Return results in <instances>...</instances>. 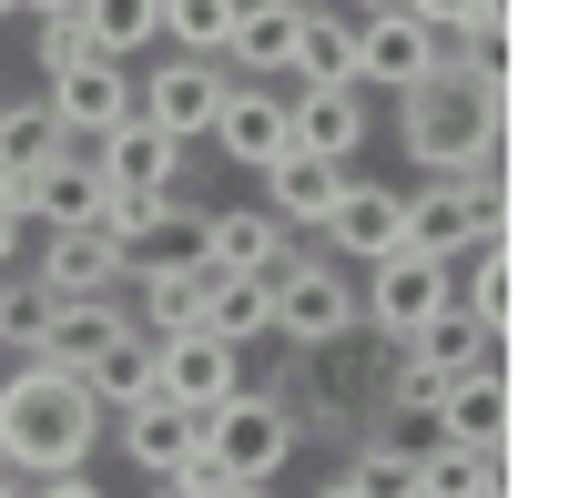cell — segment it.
Returning <instances> with one entry per match:
<instances>
[{
	"label": "cell",
	"mask_w": 569,
	"mask_h": 498,
	"mask_svg": "<svg viewBox=\"0 0 569 498\" xmlns=\"http://www.w3.org/2000/svg\"><path fill=\"white\" fill-rule=\"evenodd\" d=\"M102 448V407L71 367H11L0 377V468L11 478H61V468H92Z\"/></svg>",
	"instance_id": "obj_1"
},
{
	"label": "cell",
	"mask_w": 569,
	"mask_h": 498,
	"mask_svg": "<svg viewBox=\"0 0 569 498\" xmlns=\"http://www.w3.org/2000/svg\"><path fill=\"white\" fill-rule=\"evenodd\" d=\"M397 142L417 173H458V183H498V92L427 71L417 92H397Z\"/></svg>",
	"instance_id": "obj_2"
},
{
	"label": "cell",
	"mask_w": 569,
	"mask_h": 498,
	"mask_svg": "<svg viewBox=\"0 0 569 498\" xmlns=\"http://www.w3.org/2000/svg\"><path fill=\"white\" fill-rule=\"evenodd\" d=\"M296 448H306V417H296L284 387H234L224 407H203V427H193V458L224 488H264Z\"/></svg>",
	"instance_id": "obj_3"
},
{
	"label": "cell",
	"mask_w": 569,
	"mask_h": 498,
	"mask_svg": "<svg viewBox=\"0 0 569 498\" xmlns=\"http://www.w3.org/2000/svg\"><path fill=\"white\" fill-rule=\"evenodd\" d=\"M509 225V183H458V173H427L417 193H397V245L407 255H438L458 265L478 235Z\"/></svg>",
	"instance_id": "obj_4"
},
{
	"label": "cell",
	"mask_w": 569,
	"mask_h": 498,
	"mask_svg": "<svg viewBox=\"0 0 569 498\" xmlns=\"http://www.w3.org/2000/svg\"><path fill=\"white\" fill-rule=\"evenodd\" d=\"M264 296H274V346H296V356L356 336V275L336 255H284L264 275Z\"/></svg>",
	"instance_id": "obj_5"
},
{
	"label": "cell",
	"mask_w": 569,
	"mask_h": 498,
	"mask_svg": "<svg viewBox=\"0 0 569 498\" xmlns=\"http://www.w3.org/2000/svg\"><path fill=\"white\" fill-rule=\"evenodd\" d=\"M356 316H367L377 346H417L427 326L448 316V265H438V255H407V245L377 255L367 285H356Z\"/></svg>",
	"instance_id": "obj_6"
},
{
	"label": "cell",
	"mask_w": 569,
	"mask_h": 498,
	"mask_svg": "<svg viewBox=\"0 0 569 498\" xmlns=\"http://www.w3.org/2000/svg\"><path fill=\"white\" fill-rule=\"evenodd\" d=\"M11 193V213L21 225H41V235H71V225H102V163H92V142H61V153L41 163V173H21V183H0Z\"/></svg>",
	"instance_id": "obj_7"
},
{
	"label": "cell",
	"mask_w": 569,
	"mask_h": 498,
	"mask_svg": "<svg viewBox=\"0 0 569 498\" xmlns=\"http://www.w3.org/2000/svg\"><path fill=\"white\" fill-rule=\"evenodd\" d=\"M41 102H51V122H61L71 142H102L112 122H132V61H112V51H82V61L41 71Z\"/></svg>",
	"instance_id": "obj_8"
},
{
	"label": "cell",
	"mask_w": 569,
	"mask_h": 498,
	"mask_svg": "<svg viewBox=\"0 0 569 498\" xmlns=\"http://www.w3.org/2000/svg\"><path fill=\"white\" fill-rule=\"evenodd\" d=\"M224 92H234V71L183 51V61H163V71H142V82H132V112L153 122V132H173V142H203L213 112H224Z\"/></svg>",
	"instance_id": "obj_9"
},
{
	"label": "cell",
	"mask_w": 569,
	"mask_h": 498,
	"mask_svg": "<svg viewBox=\"0 0 569 498\" xmlns=\"http://www.w3.org/2000/svg\"><path fill=\"white\" fill-rule=\"evenodd\" d=\"M153 387L173 397V407H224L234 387H244V346H224V336H203V326H183V336H153Z\"/></svg>",
	"instance_id": "obj_10"
},
{
	"label": "cell",
	"mask_w": 569,
	"mask_h": 498,
	"mask_svg": "<svg viewBox=\"0 0 569 498\" xmlns=\"http://www.w3.org/2000/svg\"><path fill=\"white\" fill-rule=\"evenodd\" d=\"M284 102H296V82H234L203 142H213V153H224V163L264 173V163H284V153H296V142H284Z\"/></svg>",
	"instance_id": "obj_11"
},
{
	"label": "cell",
	"mask_w": 569,
	"mask_h": 498,
	"mask_svg": "<svg viewBox=\"0 0 569 498\" xmlns=\"http://www.w3.org/2000/svg\"><path fill=\"white\" fill-rule=\"evenodd\" d=\"M438 71V31L407 11H367L356 21V92H417Z\"/></svg>",
	"instance_id": "obj_12"
},
{
	"label": "cell",
	"mask_w": 569,
	"mask_h": 498,
	"mask_svg": "<svg viewBox=\"0 0 569 498\" xmlns=\"http://www.w3.org/2000/svg\"><path fill=\"white\" fill-rule=\"evenodd\" d=\"M284 142L316 153V163H356V153H367V92H356V82L306 92L296 82V102H284Z\"/></svg>",
	"instance_id": "obj_13"
},
{
	"label": "cell",
	"mask_w": 569,
	"mask_h": 498,
	"mask_svg": "<svg viewBox=\"0 0 569 498\" xmlns=\"http://www.w3.org/2000/svg\"><path fill=\"white\" fill-rule=\"evenodd\" d=\"M31 275H41V296H51V306H61V296H112V285L132 275V255H122L102 225H71V235H41Z\"/></svg>",
	"instance_id": "obj_14"
},
{
	"label": "cell",
	"mask_w": 569,
	"mask_h": 498,
	"mask_svg": "<svg viewBox=\"0 0 569 498\" xmlns=\"http://www.w3.org/2000/svg\"><path fill=\"white\" fill-rule=\"evenodd\" d=\"M102 427L122 438V458H132L142 478H173V468L193 458V427H203V417H193V407H173V397L153 387V397H132V407H122V417H102Z\"/></svg>",
	"instance_id": "obj_15"
},
{
	"label": "cell",
	"mask_w": 569,
	"mask_h": 498,
	"mask_svg": "<svg viewBox=\"0 0 569 498\" xmlns=\"http://www.w3.org/2000/svg\"><path fill=\"white\" fill-rule=\"evenodd\" d=\"M193 255L213 275H274L296 245H284V225H274L264 203H234V213H203V225H193Z\"/></svg>",
	"instance_id": "obj_16"
},
{
	"label": "cell",
	"mask_w": 569,
	"mask_h": 498,
	"mask_svg": "<svg viewBox=\"0 0 569 498\" xmlns=\"http://www.w3.org/2000/svg\"><path fill=\"white\" fill-rule=\"evenodd\" d=\"M316 235H326V255H336V265H346V255H367V265H377V255H397V183L346 173V193L326 203V225H316Z\"/></svg>",
	"instance_id": "obj_17"
},
{
	"label": "cell",
	"mask_w": 569,
	"mask_h": 498,
	"mask_svg": "<svg viewBox=\"0 0 569 498\" xmlns=\"http://www.w3.org/2000/svg\"><path fill=\"white\" fill-rule=\"evenodd\" d=\"M296 11L306 0H244L234 31H224V71L234 82H284V61H296Z\"/></svg>",
	"instance_id": "obj_18"
},
{
	"label": "cell",
	"mask_w": 569,
	"mask_h": 498,
	"mask_svg": "<svg viewBox=\"0 0 569 498\" xmlns=\"http://www.w3.org/2000/svg\"><path fill=\"white\" fill-rule=\"evenodd\" d=\"M132 296H142V336H183L203 316V255H132Z\"/></svg>",
	"instance_id": "obj_19"
},
{
	"label": "cell",
	"mask_w": 569,
	"mask_h": 498,
	"mask_svg": "<svg viewBox=\"0 0 569 498\" xmlns=\"http://www.w3.org/2000/svg\"><path fill=\"white\" fill-rule=\"evenodd\" d=\"M122 326H132V316H122L112 296H61L31 356H41V367H71V377H82V367H92V356H102V346H112Z\"/></svg>",
	"instance_id": "obj_20"
},
{
	"label": "cell",
	"mask_w": 569,
	"mask_h": 498,
	"mask_svg": "<svg viewBox=\"0 0 569 498\" xmlns=\"http://www.w3.org/2000/svg\"><path fill=\"white\" fill-rule=\"evenodd\" d=\"M92 163H102V183H142V193H163L173 173H183V142L173 132H153V122H112L102 142H92Z\"/></svg>",
	"instance_id": "obj_21"
},
{
	"label": "cell",
	"mask_w": 569,
	"mask_h": 498,
	"mask_svg": "<svg viewBox=\"0 0 569 498\" xmlns=\"http://www.w3.org/2000/svg\"><path fill=\"white\" fill-rule=\"evenodd\" d=\"M438 438H468V448H498L509 438V377L498 367H468L438 387Z\"/></svg>",
	"instance_id": "obj_22"
},
{
	"label": "cell",
	"mask_w": 569,
	"mask_h": 498,
	"mask_svg": "<svg viewBox=\"0 0 569 498\" xmlns=\"http://www.w3.org/2000/svg\"><path fill=\"white\" fill-rule=\"evenodd\" d=\"M346 193V163H316V153H284V163H264V213L284 235L296 225H326V203Z\"/></svg>",
	"instance_id": "obj_23"
},
{
	"label": "cell",
	"mask_w": 569,
	"mask_h": 498,
	"mask_svg": "<svg viewBox=\"0 0 569 498\" xmlns=\"http://www.w3.org/2000/svg\"><path fill=\"white\" fill-rule=\"evenodd\" d=\"M203 336H224V346H264L274 336V296H264V275H213L203 265Z\"/></svg>",
	"instance_id": "obj_24"
},
{
	"label": "cell",
	"mask_w": 569,
	"mask_h": 498,
	"mask_svg": "<svg viewBox=\"0 0 569 498\" xmlns=\"http://www.w3.org/2000/svg\"><path fill=\"white\" fill-rule=\"evenodd\" d=\"M498 488H509L498 448H468V438H427L417 448V498H498Z\"/></svg>",
	"instance_id": "obj_25"
},
{
	"label": "cell",
	"mask_w": 569,
	"mask_h": 498,
	"mask_svg": "<svg viewBox=\"0 0 569 498\" xmlns=\"http://www.w3.org/2000/svg\"><path fill=\"white\" fill-rule=\"evenodd\" d=\"M284 82H306V92L356 82V21L346 11H296V61H284Z\"/></svg>",
	"instance_id": "obj_26"
},
{
	"label": "cell",
	"mask_w": 569,
	"mask_h": 498,
	"mask_svg": "<svg viewBox=\"0 0 569 498\" xmlns=\"http://www.w3.org/2000/svg\"><path fill=\"white\" fill-rule=\"evenodd\" d=\"M61 122H51V102L41 92H0V183H21V173H41L51 153H61Z\"/></svg>",
	"instance_id": "obj_27"
},
{
	"label": "cell",
	"mask_w": 569,
	"mask_h": 498,
	"mask_svg": "<svg viewBox=\"0 0 569 498\" xmlns=\"http://www.w3.org/2000/svg\"><path fill=\"white\" fill-rule=\"evenodd\" d=\"M82 387H92V407H102V417H112V407H132V397H153V336L122 326V336L92 356V367H82Z\"/></svg>",
	"instance_id": "obj_28"
},
{
	"label": "cell",
	"mask_w": 569,
	"mask_h": 498,
	"mask_svg": "<svg viewBox=\"0 0 569 498\" xmlns=\"http://www.w3.org/2000/svg\"><path fill=\"white\" fill-rule=\"evenodd\" d=\"M71 21H82V41H92V51L132 61L142 41H163V0H71Z\"/></svg>",
	"instance_id": "obj_29"
},
{
	"label": "cell",
	"mask_w": 569,
	"mask_h": 498,
	"mask_svg": "<svg viewBox=\"0 0 569 498\" xmlns=\"http://www.w3.org/2000/svg\"><path fill=\"white\" fill-rule=\"evenodd\" d=\"M417 356H427V367H438V377H468V367H498V336H488V326H468V316L448 306L438 326L417 336Z\"/></svg>",
	"instance_id": "obj_30"
},
{
	"label": "cell",
	"mask_w": 569,
	"mask_h": 498,
	"mask_svg": "<svg viewBox=\"0 0 569 498\" xmlns=\"http://www.w3.org/2000/svg\"><path fill=\"white\" fill-rule=\"evenodd\" d=\"M234 11H244V0H163V41H183L193 61H224Z\"/></svg>",
	"instance_id": "obj_31"
},
{
	"label": "cell",
	"mask_w": 569,
	"mask_h": 498,
	"mask_svg": "<svg viewBox=\"0 0 569 498\" xmlns=\"http://www.w3.org/2000/svg\"><path fill=\"white\" fill-rule=\"evenodd\" d=\"M41 326H51V296H41V275L31 265H11V275H0V346H41Z\"/></svg>",
	"instance_id": "obj_32"
},
{
	"label": "cell",
	"mask_w": 569,
	"mask_h": 498,
	"mask_svg": "<svg viewBox=\"0 0 569 498\" xmlns=\"http://www.w3.org/2000/svg\"><path fill=\"white\" fill-rule=\"evenodd\" d=\"M346 488H356V498H417V458L387 448V438H367V448H356V468H346Z\"/></svg>",
	"instance_id": "obj_33"
},
{
	"label": "cell",
	"mask_w": 569,
	"mask_h": 498,
	"mask_svg": "<svg viewBox=\"0 0 569 498\" xmlns=\"http://www.w3.org/2000/svg\"><path fill=\"white\" fill-rule=\"evenodd\" d=\"M92 41H82V21H71V11H31V61L41 71H61V61H82Z\"/></svg>",
	"instance_id": "obj_34"
},
{
	"label": "cell",
	"mask_w": 569,
	"mask_h": 498,
	"mask_svg": "<svg viewBox=\"0 0 569 498\" xmlns=\"http://www.w3.org/2000/svg\"><path fill=\"white\" fill-rule=\"evenodd\" d=\"M397 11H407V21H427V31H438V41H448V31H468V21H488V11H498V0H397Z\"/></svg>",
	"instance_id": "obj_35"
},
{
	"label": "cell",
	"mask_w": 569,
	"mask_h": 498,
	"mask_svg": "<svg viewBox=\"0 0 569 498\" xmlns=\"http://www.w3.org/2000/svg\"><path fill=\"white\" fill-rule=\"evenodd\" d=\"M31 498H112L92 468H61V478H31Z\"/></svg>",
	"instance_id": "obj_36"
},
{
	"label": "cell",
	"mask_w": 569,
	"mask_h": 498,
	"mask_svg": "<svg viewBox=\"0 0 569 498\" xmlns=\"http://www.w3.org/2000/svg\"><path fill=\"white\" fill-rule=\"evenodd\" d=\"M21 235H31V225H21V213H11V193H0V275H11V265H21Z\"/></svg>",
	"instance_id": "obj_37"
},
{
	"label": "cell",
	"mask_w": 569,
	"mask_h": 498,
	"mask_svg": "<svg viewBox=\"0 0 569 498\" xmlns=\"http://www.w3.org/2000/svg\"><path fill=\"white\" fill-rule=\"evenodd\" d=\"M367 11H397V0H346V21H367Z\"/></svg>",
	"instance_id": "obj_38"
},
{
	"label": "cell",
	"mask_w": 569,
	"mask_h": 498,
	"mask_svg": "<svg viewBox=\"0 0 569 498\" xmlns=\"http://www.w3.org/2000/svg\"><path fill=\"white\" fill-rule=\"evenodd\" d=\"M11 11H21V21H31V11H71V0H11Z\"/></svg>",
	"instance_id": "obj_39"
},
{
	"label": "cell",
	"mask_w": 569,
	"mask_h": 498,
	"mask_svg": "<svg viewBox=\"0 0 569 498\" xmlns=\"http://www.w3.org/2000/svg\"><path fill=\"white\" fill-rule=\"evenodd\" d=\"M0 498H31V478H11V468H0Z\"/></svg>",
	"instance_id": "obj_40"
},
{
	"label": "cell",
	"mask_w": 569,
	"mask_h": 498,
	"mask_svg": "<svg viewBox=\"0 0 569 498\" xmlns=\"http://www.w3.org/2000/svg\"><path fill=\"white\" fill-rule=\"evenodd\" d=\"M316 498H356V488H346V478H326V488H316Z\"/></svg>",
	"instance_id": "obj_41"
},
{
	"label": "cell",
	"mask_w": 569,
	"mask_h": 498,
	"mask_svg": "<svg viewBox=\"0 0 569 498\" xmlns=\"http://www.w3.org/2000/svg\"><path fill=\"white\" fill-rule=\"evenodd\" d=\"M213 498H264V488H213Z\"/></svg>",
	"instance_id": "obj_42"
},
{
	"label": "cell",
	"mask_w": 569,
	"mask_h": 498,
	"mask_svg": "<svg viewBox=\"0 0 569 498\" xmlns=\"http://www.w3.org/2000/svg\"><path fill=\"white\" fill-rule=\"evenodd\" d=\"M0 21H11V0H0Z\"/></svg>",
	"instance_id": "obj_43"
}]
</instances>
